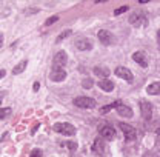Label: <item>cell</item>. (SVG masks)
Listing matches in <instances>:
<instances>
[{
    "mask_svg": "<svg viewBox=\"0 0 160 157\" xmlns=\"http://www.w3.org/2000/svg\"><path fill=\"white\" fill-rule=\"evenodd\" d=\"M128 20H129V23H131L132 26H136V28L146 26V23H148V20H146V14H145L142 9H136V11H132Z\"/></svg>",
    "mask_w": 160,
    "mask_h": 157,
    "instance_id": "1",
    "label": "cell"
},
{
    "mask_svg": "<svg viewBox=\"0 0 160 157\" xmlns=\"http://www.w3.org/2000/svg\"><path fill=\"white\" fill-rule=\"evenodd\" d=\"M54 131L59 133V134H63V136H74L77 133L76 126L71 125V123H66V122H60V123H56L54 126Z\"/></svg>",
    "mask_w": 160,
    "mask_h": 157,
    "instance_id": "2",
    "label": "cell"
},
{
    "mask_svg": "<svg viewBox=\"0 0 160 157\" xmlns=\"http://www.w3.org/2000/svg\"><path fill=\"white\" fill-rule=\"evenodd\" d=\"M74 105L77 108H83V109H91L96 106V100L91 97H86V96H80V97L74 99Z\"/></svg>",
    "mask_w": 160,
    "mask_h": 157,
    "instance_id": "3",
    "label": "cell"
},
{
    "mask_svg": "<svg viewBox=\"0 0 160 157\" xmlns=\"http://www.w3.org/2000/svg\"><path fill=\"white\" fill-rule=\"evenodd\" d=\"M119 128L122 129V133H123V136H125V140L126 142H134L136 137H137V133H136V129L131 126V125H128V123H119Z\"/></svg>",
    "mask_w": 160,
    "mask_h": 157,
    "instance_id": "4",
    "label": "cell"
},
{
    "mask_svg": "<svg viewBox=\"0 0 160 157\" xmlns=\"http://www.w3.org/2000/svg\"><path fill=\"white\" fill-rule=\"evenodd\" d=\"M99 134L103 140H112V139L116 137V129L111 125H100Z\"/></svg>",
    "mask_w": 160,
    "mask_h": 157,
    "instance_id": "5",
    "label": "cell"
},
{
    "mask_svg": "<svg viewBox=\"0 0 160 157\" xmlns=\"http://www.w3.org/2000/svg\"><path fill=\"white\" fill-rule=\"evenodd\" d=\"M66 62H68V56H66V53H65V51H59V53L54 56V59H52L54 69H63V66L66 65Z\"/></svg>",
    "mask_w": 160,
    "mask_h": 157,
    "instance_id": "6",
    "label": "cell"
},
{
    "mask_svg": "<svg viewBox=\"0 0 160 157\" xmlns=\"http://www.w3.org/2000/svg\"><path fill=\"white\" fill-rule=\"evenodd\" d=\"M97 37H99V40L103 43V45H112V43L116 42L114 34H112L111 31H106V29H102V31H99Z\"/></svg>",
    "mask_w": 160,
    "mask_h": 157,
    "instance_id": "7",
    "label": "cell"
},
{
    "mask_svg": "<svg viewBox=\"0 0 160 157\" xmlns=\"http://www.w3.org/2000/svg\"><path fill=\"white\" fill-rule=\"evenodd\" d=\"M140 111H142V117L145 120H151L152 117V105L146 100H142L140 102Z\"/></svg>",
    "mask_w": 160,
    "mask_h": 157,
    "instance_id": "8",
    "label": "cell"
},
{
    "mask_svg": "<svg viewBox=\"0 0 160 157\" xmlns=\"http://www.w3.org/2000/svg\"><path fill=\"white\" fill-rule=\"evenodd\" d=\"M116 76L120 78H123V80H126V82H132L134 80V76H132V73L129 71V68H125V66H117L116 68Z\"/></svg>",
    "mask_w": 160,
    "mask_h": 157,
    "instance_id": "9",
    "label": "cell"
},
{
    "mask_svg": "<svg viewBox=\"0 0 160 157\" xmlns=\"http://www.w3.org/2000/svg\"><path fill=\"white\" fill-rule=\"evenodd\" d=\"M91 149H92V153H96V154H99V156H105V151H106V148H105V140L102 137H97L92 142Z\"/></svg>",
    "mask_w": 160,
    "mask_h": 157,
    "instance_id": "10",
    "label": "cell"
},
{
    "mask_svg": "<svg viewBox=\"0 0 160 157\" xmlns=\"http://www.w3.org/2000/svg\"><path fill=\"white\" fill-rule=\"evenodd\" d=\"M117 113H119L122 117H132V109L128 106V105H123L120 100H117V106H116Z\"/></svg>",
    "mask_w": 160,
    "mask_h": 157,
    "instance_id": "11",
    "label": "cell"
},
{
    "mask_svg": "<svg viewBox=\"0 0 160 157\" xmlns=\"http://www.w3.org/2000/svg\"><path fill=\"white\" fill-rule=\"evenodd\" d=\"M132 60H134L136 63H139L142 68H146V66H148V59H146V54H145L143 51H136V53L132 54Z\"/></svg>",
    "mask_w": 160,
    "mask_h": 157,
    "instance_id": "12",
    "label": "cell"
},
{
    "mask_svg": "<svg viewBox=\"0 0 160 157\" xmlns=\"http://www.w3.org/2000/svg\"><path fill=\"white\" fill-rule=\"evenodd\" d=\"M76 48L80 49V51H89V49L92 48V42L89 39H85V37L77 39L76 40Z\"/></svg>",
    "mask_w": 160,
    "mask_h": 157,
    "instance_id": "13",
    "label": "cell"
},
{
    "mask_svg": "<svg viewBox=\"0 0 160 157\" xmlns=\"http://www.w3.org/2000/svg\"><path fill=\"white\" fill-rule=\"evenodd\" d=\"M49 77H51L52 82H62V80L66 78V71L65 69H54Z\"/></svg>",
    "mask_w": 160,
    "mask_h": 157,
    "instance_id": "14",
    "label": "cell"
},
{
    "mask_svg": "<svg viewBox=\"0 0 160 157\" xmlns=\"http://www.w3.org/2000/svg\"><path fill=\"white\" fill-rule=\"evenodd\" d=\"M99 86L105 91V93H111L112 89H114V83L111 82V80H108V78H103V80H100L99 82Z\"/></svg>",
    "mask_w": 160,
    "mask_h": 157,
    "instance_id": "15",
    "label": "cell"
},
{
    "mask_svg": "<svg viewBox=\"0 0 160 157\" xmlns=\"http://www.w3.org/2000/svg\"><path fill=\"white\" fill-rule=\"evenodd\" d=\"M146 93L151 94V96H157V94H160V82H154V83L148 85V86H146Z\"/></svg>",
    "mask_w": 160,
    "mask_h": 157,
    "instance_id": "16",
    "label": "cell"
},
{
    "mask_svg": "<svg viewBox=\"0 0 160 157\" xmlns=\"http://www.w3.org/2000/svg\"><path fill=\"white\" fill-rule=\"evenodd\" d=\"M94 74H97V76L105 78L109 76V69H108V68H103V66H96V68H94Z\"/></svg>",
    "mask_w": 160,
    "mask_h": 157,
    "instance_id": "17",
    "label": "cell"
},
{
    "mask_svg": "<svg viewBox=\"0 0 160 157\" xmlns=\"http://www.w3.org/2000/svg\"><path fill=\"white\" fill-rule=\"evenodd\" d=\"M26 65H28V62H26V60H22L19 65L12 69V74H14V76H17V74H20V73H23V71H25V68H26Z\"/></svg>",
    "mask_w": 160,
    "mask_h": 157,
    "instance_id": "18",
    "label": "cell"
},
{
    "mask_svg": "<svg viewBox=\"0 0 160 157\" xmlns=\"http://www.w3.org/2000/svg\"><path fill=\"white\" fill-rule=\"evenodd\" d=\"M71 33H72L71 29H66V31H63L62 34H59V36L56 37V43H60L62 40H65L66 37H69V36H71Z\"/></svg>",
    "mask_w": 160,
    "mask_h": 157,
    "instance_id": "19",
    "label": "cell"
},
{
    "mask_svg": "<svg viewBox=\"0 0 160 157\" xmlns=\"http://www.w3.org/2000/svg\"><path fill=\"white\" fill-rule=\"evenodd\" d=\"M117 106V102H112L111 105H108V106H103V108H100V114H105V113H108V111H111L112 108H116Z\"/></svg>",
    "mask_w": 160,
    "mask_h": 157,
    "instance_id": "20",
    "label": "cell"
},
{
    "mask_svg": "<svg viewBox=\"0 0 160 157\" xmlns=\"http://www.w3.org/2000/svg\"><path fill=\"white\" fill-rule=\"evenodd\" d=\"M9 114H11V108H0V120L8 117Z\"/></svg>",
    "mask_w": 160,
    "mask_h": 157,
    "instance_id": "21",
    "label": "cell"
},
{
    "mask_svg": "<svg viewBox=\"0 0 160 157\" xmlns=\"http://www.w3.org/2000/svg\"><path fill=\"white\" fill-rule=\"evenodd\" d=\"M82 86H83V88H86V89L92 88V80H91V78H85V80L82 82Z\"/></svg>",
    "mask_w": 160,
    "mask_h": 157,
    "instance_id": "22",
    "label": "cell"
},
{
    "mask_svg": "<svg viewBox=\"0 0 160 157\" xmlns=\"http://www.w3.org/2000/svg\"><path fill=\"white\" fill-rule=\"evenodd\" d=\"M65 146L68 149H71V151H76L77 149V143L76 142H65Z\"/></svg>",
    "mask_w": 160,
    "mask_h": 157,
    "instance_id": "23",
    "label": "cell"
},
{
    "mask_svg": "<svg viewBox=\"0 0 160 157\" xmlns=\"http://www.w3.org/2000/svg\"><path fill=\"white\" fill-rule=\"evenodd\" d=\"M128 8H129V6H126V5H123V6H120L119 9H116V11H114V16H120V14H123V13H126V11H128Z\"/></svg>",
    "mask_w": 160,
    "mask_h": 157,
    "instance_id": "24",
    "label": "cell"
},
{
    "mask_svg": "<svg viewBox=\"0 0 160 157\" xmlns=\"http://www.w3.org/2000/svg\"><path fill=\"white\" fill-rule=\"evenodd\" d=\"M57 20H59V17H57V16H51L49 19L45 22V26H51V25H52V23H56Z\"/></svg>",
    "mask_w": 160,
    "mask_h": 157,
    "instance_id": "25",
    "label": "cell"
},
{
    "mask_svg": "<svg viewBox=\"0 0 160 157\" xmlns=\"http://www.w3.org/2000/svg\"><path fill=\"white\" fill-rule=\"evenodd\" d=\"M29 157H42V151H40L39 148H36V149L31 151V156Z\"/></svg>",
    "mask_w": 160,
    "mask_h": 157,
    "instance_id": "26",
    "label": "cell"
},
{
    "mask_svg": "<svg viewBox=\"0 0 160 157\" xmlns=\"http://www.w3.org/2000/svg\"><path fill=\"white\" fill-rule=\"evenodd\" d=\"M156 142H157V146H160V128L156 129Z\"/></svg>",
    "mask_w": 160,
    "mask_h": 157,
    "instance_id": "27",
    "label": "cell"
},
{
    "mask_svg": "<svg viewBox=\"0 0 160 157\" xmlns=\"http://www.w3.org/2000/svg\"><path fill=\"white\" fill-rule=\"evenodd\" d=\"M39 88H40V83H39V82H36V83H34V86H32V89L37 93V91H39Z\"/></svg>",
    "mask_w": 160,
    "mask_h": 157,
    "instance_id": "28",
    "label": "cell"
},
{
    "mask_svg": "<svg viewBox=\"0 0 160 157\" xmlns=\"http://www.w3.org/2000/svg\"><path fill=\"white\" fill-rule=\"evenodd\" d=\"M5 74H6V71H5V69H0V78L5 77Z\"/></svg>",
    "mask_w": 160,
    "mask_h": 157,
    "instance_id": "29",
    "label": "cell"
},
{
    "mask_svg": "<svg viewBox=\"0 0 160 157\" xmlns=\"http://www.w3.org/2000/svg\"><path fill=\"white\" fill-rule=\"evenodd\" d=\"M157 43H159V46H160V29L157 31Z\"/></svg>",
    "mask_w": 160,
    "mask_h": 157,
    "instance_id": "30",
    "label": "cell"
},
{
    "mask_svg": "<svg viewBox=\"0 0 160 157\" xmlns=\"http://www.w3.org/2000/svg\"><path fill=\"white\" fill-rule=\"evenodd\" d=\"M2 43H3V36H0V46H2Z\"/></svg>",
    "mask_w": 160,
    "mask_h": 157,
    "instance_id": "31",
    "label": "cell"
},
{
    "mask_svg": "<svg viewBox=\"0 0 160 157\" xmlns=\"http://www.w3.org/2000/svg\"><path fill=\"white\" fill-rule=\"evenodd\" d=\"M0 97H2V94H0ZM0 105H2V103H0Z\"/></svg>",
    "mask_w": 160,
    "mask_h": 157,
    "instance_id": "32",
    "label": "cell"
}]
</instances>
